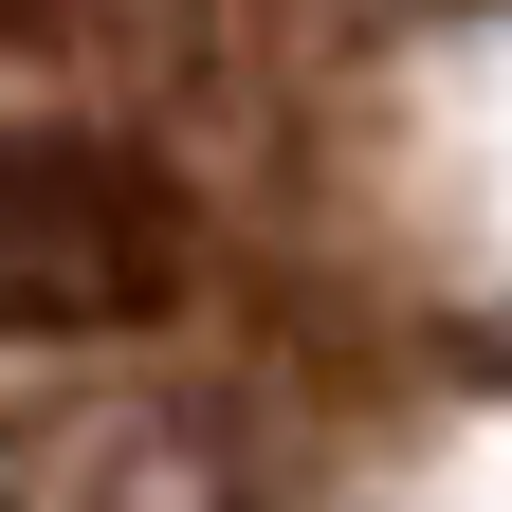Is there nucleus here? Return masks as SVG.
Here are the masks:
<instances>
[{
  "label": "nucleus",
  "instance_id": "f257e3e1",
  "mask_svg": "<svg viewBox=\"0 0 512 512\" xmlns=\"http://www.w3.org/2000/svg\"><path fill=\"white\" fill-rule=\"evenodd\" d=\"M183 293H202V220H183L165 147L0 110V348H128Z\"/></svg>",
  "mask_w": 512,
  "mask_h": 512
},
{
  "label": "nucleus",
  "instance_id": "f03ea898",
  "mask_svg": "<svg viewBox=\"0 0 512 512\" xmlns=\"http://www.w3.org/2000/svg\"><path fill=\"white\" fill-rule=\"evenodd\" d=\"M55 19H74V0H0V55H19V37H55Z\"/></svg>",
  "mask_w": 512,
  "mask_h": 512
}]
</instances>
